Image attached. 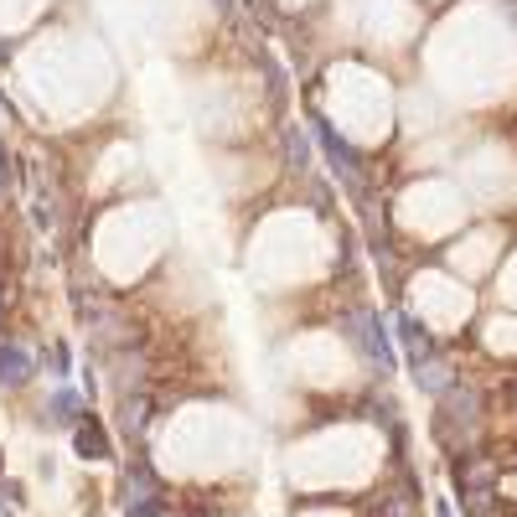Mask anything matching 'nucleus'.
Returning <instances> with one entry per match:
<instances>
[{"mask_svg":"<svg viewBox=\"0 0 517 517\" xmlns=\"http://www.w3.org/2000/svg\"><path fill=\"white\" fill-rule=\"evenodd\" d=\"M32 383V352L21 342H0V388H21Z\"/></svg>","mask_w":517,"mask_h":517,"instance_id":"obj_1","label":"nucleus"},{"mask_svg":"<svg viewBox=\"0 0 517 517\" xmlns=\"http://www.w3.org/2000/svg\"><path fill=\"white\" fill-rule=\"evenodd\" d=\"M156 492H161V486H156V476H150L145 466H135L125 476V507L130 512H156Z\"/></svg>","mask_w":517,"mask_h":517,"instance_id":"obj_2","label":"nucleus"},{"mask_svg":"<svg viewBox=\"0 0 517 517\" xmlns=\"http://www.w3.org/2000/svg\"><path fill=\"white\" fill-rule=\"evenodd\" d=\"M73 445H78V455H83V461H99V455H109V435H104V424H94V419H78V435H73Z\"/></svg>","mask_w":517,"mask_h":517,"instance_id":"obj_3","label":"nucleus"},{"mask_svg":"<svg viewBox=\"0 0 517 517\" xmlns=\"http://www.w3.org/2000/svg\"><path fill=\"white\" fill-rule=\"evenodd\" d=\"M316 135H321V145H326L331 166H337V171H347V181H357V156H352V145H347L342 135H331V125H316Z\"/></svg>","mask_w":517,"mask_h":517,"instance_id":"obj_4","label":"nucleus"},{"mask_svg":"<svg viewBox=\"0 0 517 517\" xmlns=\"http://www.w3.org/2000/svg\"><path fill=\"white\" fill-rule=\"evenodd\" d=\"M419 388H435V393H445V388H450V362H440V357H424V362H419Z\"/></svg>","mask_w":517,"mask_h":517,"instance_id":"obj_5","label":"nucleus"},{"mask_svg":"<svg viewBox=\"0 0 517 517\" xmlns=\"http://www.w3.org/2000/svg\"><path fill=\"white\" fill-rule=\"evenodd\" d=\"M399 331H404V342H409V352H414V368H419V362H424V357H435V342H430V337H424V331H419L414 321H404Z\"/></svg>","mask_w":517,"mask_h":517,"instance_id":"obj_6","label":"nucleus"},{"mask_svg":"<svg viewBox=\"0 0 517 517\" xmlns=\"http://www.w3.org/2000/svg\"><path fill=\"white\" fill-rule=\"evenodd\" d=\"M145 419H150V404H145V399H125V430H130V435L145 430Z\"/></svg>","mask_w":517,"mask_h":517,"instance_id":"obj_7","label":"nucleus"},{"mask_svg":"<svg viewBox=\"0 0 517 517\" xmlns=\"http://www.w3.org/2000/svg\"><path fill=\"white\" fill-rule=\"evenodd\" d=\"M306 156H311L306 135H300V130H290V166H306Z\"/></svg>","mask_w":517,"mask_h":517,"instance_id":"obj_8","label":"nucleus"},{"mask_svg":"<svg viewBox=\"0 0 517 517\" xmlns=\"http://www.w3.org/2000/svg\"><path fill=\"white\" fill-rule=\"evenodd\" d=\"M52 409H57V414H68V419H73V414H78V399H73V393H57V404H52Z\"/></svg>","mask_w":517,"mask_h":517,"instance_id":"obj_9","label":"nucleus"},{"mask_svg":"<svg viewBox=\"0 0 517 517\" xmlns=\"http://www.w3.org/2000/svg\"><path fill=\"white\" fill-rule=\"evenodd\" d=\"M218 11H233V0H218Z\"/></svg>","mask_w":517,"mask_h":517,"instance_id":"obj_10","label":"nucleus"}]
</instances>
